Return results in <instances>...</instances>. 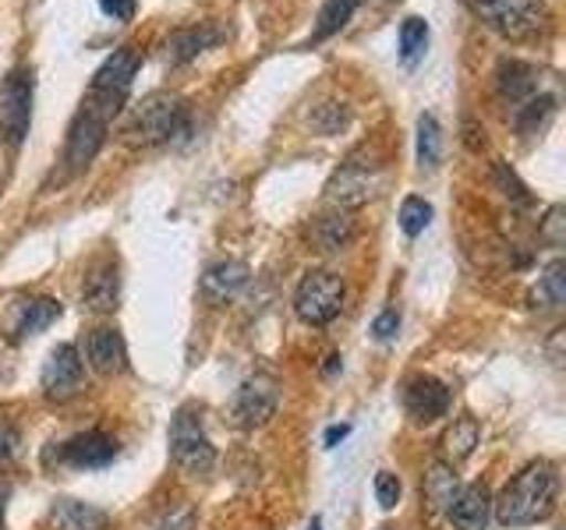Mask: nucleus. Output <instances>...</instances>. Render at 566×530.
<instances>
[{
	"instance_id": "1",
	"label": "nucleus",
	"mask_w": 566,
	"mask_h": 530,
	"mask_svg": "<svg viewBox=\"0 0 566 530\" xmlns=\"http://www.w3.org/2000/svg\"><path fill=\"white\" fill-rule=\"evenodd\" d=\"M556 488L559 477L553 464H545V459L527 464L495 499V520L503 527H527L545 520L556 509Z\"/></svg>"
},
{
	"instance_id": "2",
	"label": "nucleus",
	"mask_w": 566,
	"mask_h": 530,
	"mask_svg": "<svg viewBox=\"0 0 566 530\" xmlns=\"http://www.w3.org/2000/svg\"><path fill=\"white\" fill-rule=\"evenodd\" d=\"M471 14L506 40H531L548 22L545 0H468Z\"/></svg>"
},
{
	"instance_id": "3",
	"label": "nucleus",
	"mask_w": 566,
	"mask_h": 530,
	"mask_svg": "<svg viewBox=\"0 0 566 530\" xmlns=\"http://www.w3.org/2000/svg\"><path fill=\"white\" fill-rule=\"evenodd\" d=\"M135 71H138V53L132 46L117 50L114 57H106L103 67L93 75V85H88L82 106H88L93 114L111 120L124 106V99H128V93H132Z\"/></svg>"
},
{
	"instance_id": "4",
	"label": "nucleus",
	"mask_w": 566,
	"mask_h": 530,
	"mask_svg": "<svg viewBox=\"0 0 566 530\" xmlns=\"http://www.w3.org/2000/svg\"><path fill=\"white\" fill-rule=\"evenodd\" d=\"M170 456L177 467L195 477L209 474L212 464H217V449H212L202 414L195 411V406H181L170 421Z\"/></svg>"
},
{
	"instance_id": "5",
	"label": "nucleus",
	"mask_w": 566,
	"mask_h": 530,
	"mask_svg": "<svg viewBox=\"0 0 566 530\" xmlns=\"http://www.w3.org/2000/svg\"><path fill=\"white\" fill-rule=\"evenodd\" d=\"M185 120H188V110L181 99L170 93H156L138 106L135 117L128 120V128H124V135H128V141L156 146V141H167L170 135L181 131Z\"/></svg>"
},
{
	"instance_id": "6",
	"label": "nucleus",
	"mask_w": 566,
	"mask_h": 530,
	"mask_svg": "<svg viewBox=\"0 0 566 530\" xmlns=\"http://www.w3.org/2000/svg\"><path fill=\"white\" fill-rule=\"evenodd\" d=\"M340 308H344V279L336 273L315 269L301 279V287L294 294V311H297L301 322L326 326L340 315Z\"/></svg>"
},
{
	"instance_id": "7",
	"label": "nucleus",
	"mask_w": 566,
	"mask_h": 530,
	"mask_svg": "<svg viewBox=\"0 0 566 530\" xmlns=\"http://www.w3.org/2000/svg\"><path fill=\"white\" fill-rule=\"evenodd\" d=\"M29 120H32V75L29 71H14L0 85V131H4L11 146H18L29 135Z\"/></svg>"
},
{
	"instance_id": "8",
	"label": "nucleus",
	"mask_w": 566,
	"mask_h": 530,
	"mask_svg": "<svg viewBox=\"0 0 566 530\" xmlns=\"http://www.w3.org/2000/svg\"><path fill=\"white\" fill-rule=\"evenodd\" d=\"M82 379H85V364H82V353L75 343H61V347H53L50 350V358L43 364V393L46 400H71L82 389Z\"/></svg>"
},
{
	"instance_id": "9",
	"label": "nucleus",
	"mask_w": 566,
	"mask_h": 530,
	"mask_svg": "<svg viewBox=\"0 0 566 530\" xmlns=\"http://www.w3.org/2000/svg\"><path fill=\"white\" fill-rule=\"evenodd\" d=\"M276 403H280L276 379L273 375H252V379H244V385L238 389L234 417L244 424V428H262V424L276 414Z\"/></svg>"
},
{
	"instance_id": "10",
	"label": "nucleus",
	"mask_w": 566,
	"mask_h": 530,
	"mask_svg": "<svg viewBox=\"0 0 566 530\" xmlns=\"http://www.w3.org/2000/svg\"><path fill=\"white\" fill-rule=\"evenodd\" d=\"M106 117L93 114L88 106H82V110L75 114V120H71V131H67V163L71 170H82L93 163V156L99 152L103 138H106Z\"/></svg>"
},
{
	"instance_id": "11",
	"label": "nucleus",
	"mask_w": 566,
	"mask_h": 530,
	"mask_svg": "<svg viewBox=\"0 0 566 530\" xmlns=\"http://www.w3.org/2000/svg\"><path fill=\"white\" fill-rule=\"evenodd\" d=\"M403 406H407V414H411V421L432 424L439 417H447V411H450V389L442 385L439 379H432V375H418V379L407 382V389H403Z\"/></svg>"
},
{
	"instance_id": "12",
	"label": "nucleus",
	"mask_w": 566,
	"mask_h": 530,
	"mask_svg": "<svg viewBox=\"0 0 566 530\" xmlns=\"http://www.w3.org/2000/svg\"><path fill=\"white\" fill-rule=\"evenodd\" d=\"M117 456V442L103 432H85V435H75L67 438L61 446V464L67 467H78V470H88V467H106L111 459Z\"/></svg>"
},
{
	"instance_id": "13",
	"label": "nucleus",
	"mask_w": 566,
	"mask_h": 530,
	"mask_svg": "<svg viewBox=\"0 0 566 530\" xmlns=\"http://www.w3.org/2000/svg\"><path fill=\"white\" fill-rule=\"evenodd\" d=\"M85 358L99 375H120L124 364H128L124 336L117 329H93L85 336Z\"/></svg>"
},
{
	"instance_id": "14",
	"label": "nucleus",
	"mask_w": 566,
	"mask_h": 530,
	"mask_svg": "<svg viewBox=\"0 0 566 530\" xmlns=\"http://www.w3.org/2000/svg\"><path fill=\"white\" fill-rule=\"evenodd\" d=\"M248 283V265L238 258L212 262L202 276V297L209 305H227L230 297H238V290Z\"/></svg>"
},
{
	"instance_id": "15",
	"label": "nucleus",
	"mask_w": 566,
	"mask_h": 530,
	"mask_svg": "<svg viewBox=\"0 0 566 530\" xmlns=\"http://www.w3.org/2000/svg\"><path fill=\"white\" fill-rule=\"evenodd\" d=\"M376 188V177H371V167L358 163V159H350V163L333 177V184H329V199L340 205V209H350V205H361L368 202L371 191Z\"/></svg>"
},
{
	"instance_id": "16",
	"label": "nucleus",
	"mask_w": 566,
	"mask_h": 530,
	"mask_svg": "<svg viewBox=\"0 0 566 530\" xmlns=\"http://www.w3.org/2000/svg\"><path fill=\"white\" fill-rule=\"evenodd\" d=\"M489 512H492V499H489L485 485L460 488L453 495V502H450V520H453L457 530H485Z\"/></svg>"
},
{
	"instance_id": "17",
	"label": "nucleus",
	"mask_w": 566,
	"mask_h": 530,
	"mask_svg": "<svg viewBox=\"0 0 566 530\" xmlns=\"http://www.w3.org/2000/svg\"><path fill=\"white\" fill-rule=\"evenodd\" d=\"M53 530H111V517L103 509L78 502V499H57L50 509Z\"/></svg>"
},
{
	"instance_id": "18",
	"label": "nucleus",
	"mask_w": 566,
	"mask_h": 530,
	"mask_svg": "<svg viewBox=\"0 0 566 530\" xmlns=\"http://www.w3.org/2000/svg\"><path fill=\"white\" fill-rule=\"evenodd\" d=\"M117 297H120V279H117L114 265H103V269H96L93 276H88L85 290H82V300H85L88 311H114Z\"/></svg>"
},
{
	"instance_id": "19",
	"label": "nucleus",
	"mask_w": 566,
	"mask_h": 530,
	"mask_svg": "<svg viewBox=\"0 0 566 530\" xmlns=\"http://www.w3.org/2000/svg\"><path fill=\"white\" fill-rule=\"evenodd\" d=\"M500 93L510 103H527L531 96L538 93V71L531 67V64H521V61L503 64V71H500Z\"/></svg>"
},
{
	"instance_id": "20",
	"label": "nucleus",
	"mask_w": 566,
	"mask_h": 530,
	"mask_svg": "<svg viewBox=\"0 0 566 530\" xmlns=\"http://www.w3.org/2000/svg\"><path fill=\"white\" fill-rule=\"evenodd\" d=\"M61 318V305L53 297H32L18 311V322H14V336H32V332H43L50 322Z\"/></svg>"
},
{
	"instance_id": "21",
	"label": "nucleus",
	"mask_w": 566,
	"mask_h": 530,
	"mask_svg": "<svg viewBox=\"0 0 566 530\" xmlns=\"http://www.w3.org/2000/svg\"><path fill=\"white\" fill-rule=\"evenodd\" d=\"M457 491H460L457 470L450 464H442V459H436V464L429 467V474H424V499L432 502V509H450Z\"/></svg>"
},
{
	"instance_id": "22",
	"label": "nucleus",
	"mask_w": 566,
	"mask_h": 530,
	"mask_svg": "<svg viewBox=\"0 0 566 530\" xmlns=\"http://www.w3.org/2000/svg\"><path fill=\"white\" fill-rule=\"evenodd\" d=\"M354 234V223L347 220V212H329V216H318L315 230H312V237L315 244L323 247V252H340V247L350 241Z\"/></svg>"
},
{
	"instance_id": "23",
	"label": "nucleus",
	"mask_w": 566,
	"mask_h": 530,
	"mask_svg": "<svg viewBox=\"0 0 566 530\" xmlns=\"http://www.w3.org/2000/svg\"><path fill=\"white\" fill-rule=\"evenodd\" d=\"M358 4H361V0H326L323 11H318L315 40H326V35L340 32L350 22V14H354V8H358Z\"/></svg>"
},
{
	"instance_id": "24",
	"label": "nucleus",
	"mask_w": 566,
	"mask_h": 530,
	"mask_svg": "<svg viewBox=\"0 0 566 530\" xmlns=\"http://www.w3.org/2000/svg\"><path fill=\"white\" fill-rule=\"evenodd\" d=\"M439 149H442V131L432 114L418 117V163L421 167H436L439 163Z\"/></svg>"
},
{
	"instance_id": "25",
	"label": "nucleus",
	"mask_w": 566,
	"mask_h": 530,
	"mask_svg": "<svg viewBox=\"0 0 566 530\" xmlns=\"http://www.w3.org/2000/svg\"><path fill=\"white\" fill-rule=\"evenodd\" d=\"M424 46H429V25H424V18H403V25H400V57L407 64H415Z\"/></svg>"
},
{
	"instance_id": "26",
	"label": "nucleus",
	"mask_w": 566,
	"mask_h": 530,
	"mask_svg": "<svg viewBox=\"0 0 566 530\" xmlns=\"http://www.w3.org/2000/svg\"><path fill=\"white\" fill-rule=\"evenodd\" d=\"M447 453L453 456V459H468L471 453H474V446H478V421L474 417H457L453 421V428L447 432Z\"/></svg>"
},
{
	"instance_id": "27",
	"label": "nucleus",
	"mask_w": 566,
	"mask_h": 530,
	"mask_svg": "<svg viewBox=\"0 0 566 530\" xmlns=\"http://www.w3.org/2000/svg\"><path fill=\"white\" fill-rule=\"evenodd\" d=\"M535 300H542V305H548V308H559L563 300H566V265L559 258L548 265L545 276L538 279Z\"/></svg>"
},
{
	"instance_id": "28",
	"label": "nucleus",
	"mask_w": 566,
	"mask_h": 530,
	"mask_svg": "<svg viewBox=\"0 0 566 530\" xmlns=\"http://www.w3.org/2000/svg\"><path fill=\"white\" fill-rule=\"evenodd\" d=\"M429 220H432V205L429 202L418 199V194L403 199V205H400V226H403L407 237H418L421 230L429 226Z\"/></svg>"
},
{
	"instance_id": "29",
	"label": "nucleus",
	"mask_w": 566,
	"mask_h": 530,
	"mask_svg": "<svg viewBox=\"0 0 566 530\" xmlns=\"http://www.w3.org/2000/svg\"><path fill=\"white\" fill-rule=\"evenodd\" d=\"M146 530H195V509L188 502H177L159 512V517H153Z\"/></svg>"
},
{
	"instance_id": "30",
	"label": "nucleus",
	"mask_w": 566,
	"mask_h": 530,
	"mask_svg": "<svg viewBox=\"0 0 566 530\" xmlns=\"http://www.w3.org/2000/svg\"><path fill=\"white\" fill-rule=\"evenodd\" d=\"M376 499L382 509H394L397 499H400V481H397V474H389V470H379L376 474Z\"/></svg>"
},
{
	"instance_id": "31",
	"label": "nucleus",
	"mask_w": 566,
	"mask_h": 530,
	"mask_svg": "<svg viewBox=\"0 0 566 530\" xmlns=\"http://www.w3.org/2000/svg\"><path fill=\"white\" fill-rule=\"evenodd\" d=\"M209 43V35L206 32H185V35H177L174 40V57L177 61H188V57H195L202 46Z\"/></svg>"
},
{
	"instance_id": "32",
	"label": "nucleus",
	"mask_w": 566,
	"mask_h": 530,
	"mask_svg": "<svg viewBox=\"0 0 566 530\" xmlns=\"http://www.w3.org/2000/svg\"><path fill=\"white\" fill-rule=\"evenodd\" d=\"M99 11L114 22H128L135 18V0H99Z\"/></svg>"
},
{
	"instance_id": "33",
	"label": "nucleus",
	"mask_w": 566,
	"mask_h": 530,
	"mask_svg": "<svg viewBox=\"0 0 566 530\" xmlns=\"http://www.w3.org/2000/svg\"><path fill=\"white\" fill-rule=\"evenodd\" d=\"M397 326H400V315L389 308L376 318V322H371V332H376V340H389V336L397 332Z\"/></svg>"
},
{
	"instance_id": "34",
	"label": "nucleus",
	"mask_w": 566,
	"mask_h": 530,
	"mask_svg": "<svg viewBox=\"0 0 566 530\" xmlns=\"http://www.w3.org/2000/svg\"><path fill=\"white\" fill-rule=\"evenodd\" d=\"M563 209L556 205L553 212H548V220H545V230H542V237L548 241V244H553V247H559L563 244Z\"/></svg>"
},
{
	"instance_id": "35",
	"label": "nucleus",
	"mask_w": 566,
	"mask_h": 530,
	"mask_svg": "<svg viewBox=\"0 0 566 530\" xmlns=\"http://www.w3.org/2000/svg\"><path fill=\"white\" fill-rule=\"evenodd\" d=\"M14 453H18V432L11 424H0V464H8Z\"/></svg>"
},
{
	"instance_id": "36",
	"label": "nucleus",
	"mask_w": 566,
	"mask_h": 530,
	"mask_svg": "<svg viewBox=\"0 0 566 530\" xmlns=\"http://www.w3.org/2000/svg\"><path fill=\"white\" fill-rule=\"evenodd\" d=\"M347 432H350L347 424H336V428H329V432H326V446H336L340 438H347Z\"/></svg>"
},
{
	"instance_id": "37",
	"label": "nucleus",
	"mask_w": 566,
	"mask_h": 530,
	"mask_svg": "<svg viewBox=\"0 0 566 530\" xmlns=\"http://www.w3.org/2000/svg\"><path fill=\"white\" fill-rule=\"evenodd\" d=\"M8 499H11V488L0 481V530H4V509H8Z\"/></svg>"
},
{
	"instance_id": "38",
	"label": "nucleus",
	"mask_w": 566,
	"mask_h": 530,
	"mask_svg": "<svg viewBox=\"0 0 566 530\" xmlns=\"http://www.w3.org/2000/svg\"><path fill=\"white\" fill-rule=\"evenodd\" d=\"M308 530H323V520H318V517H312V523H308Z\"/></svg>"
}]
</instances>
